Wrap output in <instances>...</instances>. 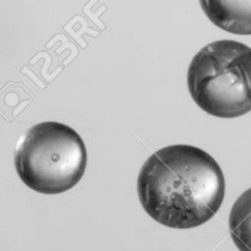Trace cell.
<instances>
[{
    "label": "cell",
    "instance_id": "1",
    "mask_svg": "<svg viewBox=\"0 0 251 251\" xmlns=\"http://www.w3.org/2000/svg\"><path fill=\"white\" fill-rule=\"evenodd\" d=\"M225 193L220 164L191 145L158 150L145 162L137 178V194L147 215L174 229L208 222L222 206Z\"/></svg>",
    "mask_w": 251,
    "mask_h": 251
},
{
    "label": "cell",
    "instance_id": "2",
    "mask_svg": "<svg viewBox=\"0 0 251 251\" xmlns=\"http://www.w3.org/2000/svg\"><path fill=\"white\" fill-rule=\"evenodd\" d=\"M14 162L25 185L39 194L56 195L70 190L81 180L87 164V151L73 127L44 122L22 135Z\"/></svg>",
    "mask_w": 251,
    "mask_h": 251
},
{
    "label": "cell",
    "instance_id": "3",
    "mask_svg": "<svg viewBox=\"0 0 251 251\" xmlns=\"http://www.w3.org/2000/svg\"><path fill=\"white\" fill-rule=\"evenodd\" d=\"M188 87L196 104L217 118L251 112V48L237 41H216L191 60Z\"/></svg>",
    "mask_w": 251,
    "mask_h": 251
},
{
    "label": "cell",
    "instance_id": "5",
    "mask_svg": "<svg viewBox=\"0 0 251 251\" xmlns=\"http://www.w3.org/2000/svg\"><path fill=\"white\" fill-rule=\"evenodd\" d=\"M229 230L240 251H251V188L242 194L229 215Z\"/></svg>",
    "mask_w": 251,
    "mask_h": 251
},
{
    "label": "cell",
    "instance_id": "4",
    "mask_svg": "<svg viewBox=\"0 0 251 251\" xmlns=\"http://www.w3.org/2000/svg\"><path fill=\"white\" fill-rule=\"evenodd\" d=\"M213 25L234 34H251V0H200Z\"/></svg>",
    "mask_w": 251,
    "mask_h": 251
}]
</instances>
